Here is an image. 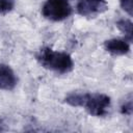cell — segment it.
Listing matches in <instances>:
<instances>
[{"label":"cell","mask_w":133,"mask_h":133,"mask_svg":"<svg viewBox=\"0 0 133 133\" xmlns=\"http://www.w3.org/2000/svg\"><path fill=\"white\" fill-rule=\"evenodd\" d=\"M64 102L72 107L84 108L90 115L101 117L108 113L111 104L110 98L101 92L73 91L65 96Z\"/></svg>","instance_id":"1"},{"label":"cell","mask_w":133,"mask_h":133,"mask_svg":"<svg viewBox=\"0 0 133 133\" xmlns=\"http://www.w3.org/2000/svg\"><path fill=\"white\" fill-rule=\"evenodd\" d=\"M35 58L43 68L56 74H69L74 69V61L69 53L56 51L49 47L41 48L35 54Z\"/></svg>","instance_id":"2"},{"label":"cell","mask_w":133,"mask_h":133,"mask_svg":"<svg viewBox=\"0 0 133 133\" xmlns=\"http://www.w3.org/2000/svg\"><path fill=\"white\" fill-rule=\"evenodd\" d=\"M73 9L69 0H47L42 7V15L52 22H60L68 19Z\"/></svg>","instance_id":"3"},{"label":"cell","mask_w":133,"mask_h":133,"mask_svg":"<svg viewBox=\"0 0 133 133\" xmlns=\"http://www.w3.org/2000/svg\"><path fill=\"white\" fill-rule=\"evenodd\" d=\"M76 8L82 17H96L107 9V0H79Z\"/></svg>","instance_id":"4"},{"label":"cell","mask_w":133,"mask_h":133,"mask_svg":"<svg viewBox=\"0 0 133 133\" xmlns=\"http://www.w3.org/2000/svg\"><path fill=\"white\" fill-rule=\"evenodd\" d=\"M17 83L18 77L14 70L5 63H0V90H12Z\"/></svg>","instance_id":"5"},{"label":"cell","mask_w":133,"mask_h":133,"mask_svg":"<svg viewBox=\"0 0 133 133\" xmlns=\"http://www.w3.org/2000/svg\"><path fill=\"white\" fill-rule=\"evenodd\" d=\"M104 49L111 55H126L130 51V43L125 38H110L104 42Z\"/></svg>","instance_id":"6"},{"label":"cell","mask_w":133,"mask_h":133,"mask_svg":"<svg viewBox=\"0 0 133 133\" xmlns=\"http://www.w3.org/2000/svg\"><path fill=\"white\" fill-rule=\"evenodd\" d=\"M117 29L124 34V38L131 43L133 39V29H132V22L128 19H121L115 23Z\"/></svg>","instance_id":"7"},{"label":"cell","mask_w":133,"mask_h":133,"mask_svg":"<svg viewBox=\"0 0 133 133\" xmlns=\"http://www.w3.org/2000/svg\"><path fill=\"white\" fill-rule=\"evenodd\" d=\"M15 6L14 0H0V14H6L12 10Z\"/></svg>","instance_id":"8"},{"label":"cell","mask_w":133,"mask_h":133,"mask_svg":"<svg viewBox=\"0 0 133 133\" xmlns=\"http://www.w3.org/2000/svg\"><path fill=\"white\" fill-rule=\"evenodd\" d=\"M119 5L130 17L133 15V1L132 0H119Z\"/></svg>","instance_id":"9"},{"label":"cell","mask_w":133,"mask_h":133,"mask_svg":"<svg viewBox=\"0 0 133 133\" xmlns=\"http://www.w3.org/2000/svg\"><path fill=\"white\" fill-rule=\"evenodd\" d=\"M132 99L130 98L128 101H126L125 103H123V105L121 106V112L123 114H126V115H131L132 114Z\"/></svg>","instance_id":"10"}]
</instances>
